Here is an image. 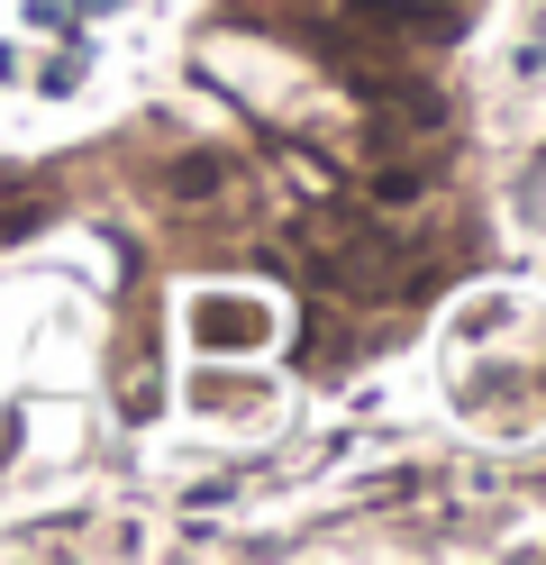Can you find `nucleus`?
<instances>
[{
    "label": "nucleus",
    "instance_id": "1",
    "mask_svg": "<svg viewBox=\"0 0 546 565\" xmlns=\"http://www.w3.org/2000/svg\"><path fill=\"white\" fill-rule=\"evenodd\" d=\"M192 338L201 347H265L274 320H265V310H246V301H201L192 310Z\"/></svg>",
    "mask_w": 546,
    "mask_h": 565
},
{
    "label": "nucleus",
    "instance_id": "2",
    "mask_svg": "<svg viewBox=\"0 0 546 565\" xmlns=\"http://www.w3.org/2000/svg\"><path fill=\"white\" fill-rule=\"evenodd\" d=\"M355 19L400 28V38H456V19H447V10H428V0H355Z\"/></svg>",
    "mask_w": 546,
    "mask_h": 565
},
{
    "label": "nucleus",
    "instance_id": "3",
    "mask_svg": "<svg viewBox=\"0 0 546 565\" xmlns=\"http://www.w3.org/2000/svg\"><path fill=\"white\" fill-rule=\"evenodd\" d=\"M218 183H228V156H182V164H164V192H173V201H210Z\"/></svg>",
    "mask_w": 546,
    "mask_h": 565
},
{
    "label": "nucleus",
    "instance_id": "4",
    "mask_svg": "<svg viewBox=\"0 0 546 565\" xmlns=\"http://www.w3.org/2000/svg\"><path fill=\"white\" fill-rule=\"evenodd\" d=\"M36 220H46L36 201H10V210H0V237H36Z\"/></svg>",
    "mask_w": 546,
    "mask_h": 565
}]
</instances>
